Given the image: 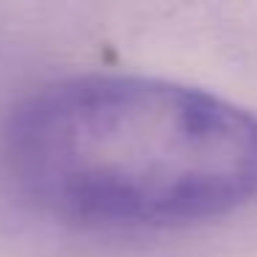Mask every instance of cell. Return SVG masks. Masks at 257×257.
<instances>
[{"label": "cell", "instance_id": "1", "mask_svg": "<svg viewBox=\"0 0 257 257\" xmlns=\"http://www.w3.org/2000/svg\"><path fill=\"white\" fill-rule=\"evenodd\" d=\"M0 172L50 218L177 229L257 199V116L144 75H72L25 94L0 127Z\"/></svg>", "mask_w": 257, "mask_h": 257}]
</instances>
